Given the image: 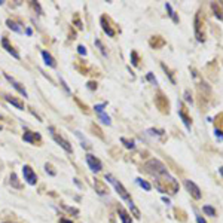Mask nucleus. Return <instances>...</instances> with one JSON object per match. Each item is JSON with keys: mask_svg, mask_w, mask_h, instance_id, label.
I'll list each match as a JSON object with an SVG mask.
<instances>
[{"mask_svg": "<svg viewBox=\"0 0 223 223\" xmlns=\"http://www.w3.org/2000/svg\"><path fill=\"white\" fill-rule=\"evenodd\" d=\"M106 180H107L109 183H112V186L116 189V192H118V195H119L120 198H122L124 201H126V204H128V207L131 208V211H132V214H134V217H135V219H140V211L137 210V207H135V204H134L132 198L130 196L128 190L124 188V184L120 183L119 180H116V178H114L112 174H106Z\"/></svg>", "mask_w": 223, "mask_h": 223, "instance_id": "obj_1", "label": "nucleus"}, {"mask_svg": "<svg viewBox=\"0 0 223 223\" xmlns=\"http://www.w3.org/2000/svg\"><path fill=\"white\" fill-rule=\"evenodd\" d=\"M155 188L158 189L159 192L162 194H170V195H174L178 192V183L177 180L174 177H171L168 173L165 174H161L158 177H155Z\"/></svg>", "mask_w": 223, "mask_h": 223, "instance_id": "obj_2", "label": "nucleus"}, {"mask_svg": "<svg viewBox=\"0 0 223 223\" xmlns=\"http://www.w3.org/2000/svg\"><path fill=\"white\" fill-rule=\"evenodd\" d=\"M144 170H146L150 176H153V177H158V176H161V174L168 173L165 165H164L159 159H149L147 162L144 164Z\"/></svg>", "mask_w": 223, "mask_h": 223, "instance_id": "obj_3", "label": "nucleus"}, {"mask_svg": "<svg viewBox=\"0 0 223 223\" xmlns=\"http://www.w3.org/2000/svg\"><path fill=\"white\" fill-rule=\"evenodd\" d=\"M195 37L198 42H204L205 40V23H204V17H202V11H198L195 15Z\"/></svg>", "mask_w": 223, "mask_h": 223, "instance_id": "obj_4", "label": "nucleus"}, {"mask_svg": "<svg viewBox=\"0 0 223 223\" xmlns=\"http://www.w3.org/2000/svg\"><path fill=\"white\" fill-rule=\"evenodd\" d=\"M155 106L159 109L161 113H168V112H170V103H168L167 97L162 92H158V94H156V97H155Z\"/></svg>", "mask_w": 223, "mask_h": 223, "instance_id": "obj_5", "label": "nucleus"}, {"mask_svg": "<svg viewBox=\"0 0 223 223\" xmlns=\"http://www.w3.org/2000/svg\"><path fill=\"white\" fill-rule=\"evenodd\" d=\"M48 130L51 131V135H52V138L55 140V143L60 144V146H61V147H63L64 150L67 152V153H72V152H73V149H72V144H70L69 141L66 140V138H63L61 135H58L57 132H55V130H54V126H49Z\"/></svg>", "mask_w": 223, "mask_h": 223, "instance_id": "obj_6", "label": "nucleus"}, {"mask_svg": "<svg viewBox=\"0 0 223 223\" xmlns=\"http://www.w3.org/2000/svg\"><path fill=\"white\" fill-rule=\"evenodd\" d=\"M23 176H24V180L29 184H31V186H35L37 183V176H36V173L33 171V168L30 165L23 167Z\"/></svg>", "mask_w": 223, "mask_h": 223, "instance_id": "obj_7", "label": "nucleus"}, {"mask_svg": "<svg viewBox=\"0 0 223 223\" xmlns=\"http://www.w3.org/2000/svg\"><path fill=\"white\" fill-rule=\"evenodd\" d=\"M100 23H101V27H103L104 33H107V36H110V37H114V36H116V30L113 29L112 21H110L109 17L103 15V17L100 18Z\"/></svg>", "mask_w": 223, "mask_h": 223, "instance_id": "obj_8", "label": "nucleus"}, {"mask_svg": "<svg viewBox=\"0 0 223 223\" xmlns=\"http://www.w3.org/2000/svg\"><path fill=\"white\" fill-rule=\"evenodd\" d=\"M86 164H88V167H89V168H91L94 173L101 171V168H103V164L100 162V159H98V158H95V156H94V155H91V153L86 155Z\"/></svg>", "mask_w": 223, "mask_h": 223, "instance_id": "obj_9", "label": "nucleus"}, {"mask_svg": "<svg viewBox=\"0 0 223 223\" xmlns=\"http://www.w3.org/2000/svg\"><path fill=\"white\" fill-rule=\"evenodd\" d=\"M178 116L182 118L184 126L190 131V128H192V119H190V116L188 114V110H186V107H184L183 103H178Z\"/></svg>", "mask_w": 223, "mask_h": 223, "instance_id": "obj_10", "label": "nucleus"}, {"mask_svg": "<svg viewBox=\"0 0 223 223\" xmlns=\"http://www.w3.org/2000/svg\"><path fill=\"white\" fill-rule=\"evenodd\" d=\"M184 186H186L188 192L192 195V196H194L195 199H201V196H202V194H201V189L198 188V186H196L194 182H190V180H184Z\"/></svg>", "mask_w": 223, "mask_h": 223, "instance_id": "obj_11", "label": "nucleus"}, {"mask_svg": "<svg viewBox=\"0 0 223 223\" xmlns=\"http://www.w3.org/2000/svg\"><path fill=\"white\" fill-rule=\"evenodd\" d=\"M23 138H24V141L31 143V144H36V143H40V141H42L40 134H37V132H31V131H25V132H24Z\"/></svg>", "mask_w": 223, "mask_h": 223, "instance_id": "obj_12", "label": "nucleus"}, {"mask_svg": "<svg viewBox=\"0 0 223 223\" xmlns=\"http://www.w3.org/2000/svg\"><path fill=\"white\" fill-rule=\"evenodd\" d=\"M5 77H6V79H8V80H9V82H11L12 85H13V88H15V89H17V91L19 92L21 95H24V97H29V94H27V91H25V88H24V86L21 85L19 82H17V80L13 79L12 76H9V74H8V73H5Z\"/></svg>", "mask_w": 223, "mask_h": 223, "instance_id": "obj_13", "label": "nucleus"}, {"mask_svg": "<svg viewBox=\"0 0 223 223\" xmlns=\"http://www.w3.org/2000/svg\"><path fill=\"white\" fill-rule=\"evenodd\" d=\"M2 45H3V48L6 49V52H8V54H11L13 58H17V60H19V58H21V57H19V54L15 51V48H13V46L9 43V40L6 39V37H3V39H2Z\"/></svg>", "mask_w": 223, "mask_h": 223, "instance_id": "obj_14", "label": "nucleus"}, {"mask_svg": "<svg viewBox=\"0 0 223 223\" xmlns=\"http://www.w3.org/2000/svg\"><path fill=\"white\" fill-rule=\"evenodd\" d=\"M211 9L219 19H223V2H213Z\"/></svg>", "mask_w": 223, "mask_h": 223, "instance_id": "obj_15", "label": "nucleus"}, {"mask_svg": "<svg viewBox=\"0 0 223 223\" xmlns=\"http://www.w3.org/2000/svg\"><path fill=\"white\" fill-rule=\"evenodd\" d=\"M149 45L152 46L153 49H159V48H162V46L165 45V40L162 39L161 36H153L152 39L149 40Z\"/></svg>", "mask_w": 223, "mask_h": 223, "instance_id": "obj_16", "label": "nucleus"}, {"mask_svg": "<svg viewBox=\"0 0 223 223\" xmlns=\"http://www.w3.org/2000/svg\"><path fill=\"white\" fill-rule=\"evenodd\" d=\"M94 186H95V192H97L98 195H106L107 194V186H106L101 180L95 178V180H94Z\"/></svg>", "mask_w": 223, "mask_h": 223, "instance_id": "obj_17", "label": "nucleus"}, {"mask_svg": "<svg viewBox=\"0 0 223 223\" xmlns=\"http://www.w3.org/2000/svg\"><path fill=\"white\" fill-rule=\"evenodd\" d=\"M42 57H43V60H45L46 66H49V67H52V69H55V67H57V63H55V60L52 58V55L49 54V52L42 51Z\"/></svg>", "mask_w": 223, "mask_h": 223, "instance_id": "obj_18", "label": "nucleus"}, {"mask_svg": "<svg viewBox=\"0 0 223 223\" xmlns=\"http://www.w3.org/2000/svg\"><path fill=\"white\" fill-rule=\"evenodd\" d=\"M118 213H119V219L122 220V223H132V219L128 213L124 210V207H118Z\"/></svg>", "mask_w": 223, "mask_h": 223, "instance_id": "obj_19", "label": "nucleus"}, {"mask_svg": "<svg viewBox=\"0 0 223 223\" xmlns=\"http://www.w3.org/2000/svg\"><path fill=\"white\" fill-rule=\"evenodd\" d=\"M5 100L8 101V103H11L12 106H15L17 109L24 110V103H23V101H19V100H17V98L11 97V95H5Z\"/></svg>", "mask_w": 223, "mask_h": 223, "instance_id": "obj_20", "label": "nucleus"}, {"mask_svg": "<svg viewBox=\"0 0 223 223\" xmlns=\"http://www.w3.org/2000/svg\"><path fill=\"white\" fill-rule=\"evenodd\" d=\"M6 24H8V27H9L11 30H13L15 33H21V27H19V24L15 23L13 19H8V21H6Z\"/></svg>", "mask_w": 223, "mask_h": 223, "instance_id": "obj_21", "label": "nucleus"}, {"mask_svg": "<svg viewBox=\"0 0 223 223\" xmlns=\"http://www.w3.org/2000/svg\"><path fill=\"white\" fill-rule=\"evenodd\" d=\"M165 8H167V11H168V15L173 18V21H174V23H178V18H177V15H176V12L173 11L171 5H170V3H167Z\"/></svg>", "mask_w": 223, "mask_h": 223, "instance_id": "obj_22", "label": "nucleus"}, {"mask_svg": "<svg viewBox=\"0 0 223 223\" xmlns=\"http://www.w3.org/2000/svg\"><path fill=\"white\" fill-rule=\"evenodd\" d=\"M137 183L140 184V186H141V188L144 189V190H150V189H152V186H150V183H147V182H146V180H143V178H137Z\"/></svg>", "mask_w": 223, "mask_h": 223, "instance_id": "obj_23", "label": "nucleus"}, {"mask_svg": "<svg viewBox=\"0 0 223 223\" xmlns=\"http://www.w3.org/2000/svg\"><path fill=\"white\" fill-rule=\"evenodd\" d=\"M202 210H204V213H205L207 216H211V217H214V216H216V210H214L213 207H210V205H204V208H202Z\"/></svg>", "mask_w": 223, "mask_h": 223, "instance_id": "obj_24", "label": "nucleus"}, {"mask_svg": "<svg viewBox=\"0 0 223 223\" xmlns=\"http://www.w3.org/2000/svg\"><path fill=\"white\" fill-rule=\"evenodd\" d=\"M11 184L13 186V188L21 189V184L18 183V177H17V174H13V173L11 174Z\"/></svg>", "mask_w": 223, "mask_h": 223, "instance_id": "obj_25", "label": "nucleus"}, {"mask_svg": "<svg viewBox=\"0 0 223 223\" xmlns=\"http://www.w3.org/2000/svg\"><path fill=\"white\" fill-rule=\"evenodd\" d=\"M120 141L124 143V146H125L126 149H134V141H132V140H128V138L122 137L120 138Z\"/></svg>", "mask_w": 223, "mask_h": 223, "instance_id": "obj_26", "label": "nucleus"}, {"mask_svg": "<svg viewBox=\"0 0 223 223\" xmlns=\"http://www.w3.org/2000/svg\"><path fill=\"white\" fill-rule=\"evenodd\" d=\"M138 61H140V58H138L137 52H135V51H132V52H131V63L134 64L135 67H137L138 64H140V63H138Z\"/></svg>", "mask_w": 223, "mask_h": 223, "instance_id": "obj_27", "label": "nucleus"}, {"mask_svg": "<svg viewBox=\"0 0 223 223\" xmlns=\"http://www.w3.org/2000/svg\"><path fill=\"white\" fill-rule=\"evenodd\" d=\"M98 116H100V119L103 120L104 124H107V125H110V124H112V122H110V118H109V116H107L106 113H104V112H101V113H98Z\"/></svg>", "mask_w": 223, "mask_h": 223, "instance_id": "obj_28", "label": "nucleus"}, {"mask_svg": "<svg viewBox=\"0 0 223 223\" xmlns=\"http://www.w3.org/2000/svg\"><path fill=\"white\" fill-rule=\"evenodd\" d=\"M95 45L100 48V51H101V54H103V55H107V52H106V48H104V45L101 43V40L97 39V40H95Z\"/></svg>", "mask_w": 223, "mask_h": 223, "instance_id": "obj_29", "label": "nucleus"}, {"mask_svg": "<svg viewBox=\"0 0 223 223\" xmlns=\"http://www.w3.org/2000/svg\"><path fill=\"white\" fill-rule=\"evenodd\" d=\"M91 128H92V131L95 132V134H97L98 137L101 138V140H104V135H103V134H101V131H100V128H98V126H95V125H92V126H91Z\"/></svg>", "mask_w": 223, "mask_h": 223, "instance_id": "obj_30", "label": "nucleus"}, {"mask_svg": "<svg viewBox=\"0 0 223 223\" xmlns=\"http://www.w3.org/2000/svg\"><path fill=\"white\" fill-rule=\"evenodd\" d=\"M161 66H162V69H164V70L167 72V73H168V76H170V79H171V82H173V83H176V80H174V76H173V73L170 72V70H168V67H167L165 64H161Z\"/></svg>", "mask_w": 223, "mask_h": 223, "instance_id": "obj_31", "label": "nucleus"}, {"mask_svg": "<svg viewBox=\"0 0 223 223\" xmlns=\"http://www.w3.org/2000/svg\"><path fill=\"white\" fill-rule=\"evenodd\" d=\"M45 168H46V173H49L51 176H55V174H57V173H55V170H52L54 167H52L51 164H46V165H45Z\"/></svg>", "mask_w": 223, "mask_h": 223, "instance_id": "obj_32", "label": "nucleus"}, {"mask_svg": "<svg viewBox=\"0 0 223 223\" xmlns=\"http://www.w3.org/2000/svg\"><path fill=\"white\" fill-rule=\"evenodd\" d=\"M77 52H79L80 55H86V48L83 45H79L77 46Z\"/></svg>", "mask_w": 223, "mask_h": 223, "instance_id": "obj_33", "label": "nucleus"}, {"mask_svg": "<svg viewBox=\"0 0 223 223\" xmlns=\"http://www.w3.org/2000/svg\"><path fill=\"white\" fill-rule=\"evenodd\" d=\"M184 100H186V101H189V103H192V95H190V92H189V91L184 92Z\"/></svg>", "mask_w": 223, "mask_h": 223, "instance_id": "obj_34", "label": "nucleus"}, {"mask_svg": "<svg viewBox=\"0 0 223 223\" xmlns=\"http://www.w3.org/2000/svg\"><path fill=\"white\" fill-rule=\"evenodd\" d=\"M147 79L150 80V82H152L153 85H156V83H158V82H156V79L153 77V74H152V73H147Z\"/></svg>", "mask_w": 223, "mask_h": 223, "instance_id": "obj_35", "label": "nucleus"}, {"mask_svg": "<svg viewBox=\"0 0 223 223\" xmlns=\"http://www.w3.org/2000/svg\"><path fill=\"white\" fill-rule=\"evenodd\" d=\"M88 88L89 89H97V82H88Z\"/></svg>", "mask_w": 223, "mask_h": 223, "instance_id": "obj_36", "label": "nucleus"}, {"mask_svg": "<svg viewBox=\"0 0 223 223\" xmlns=\"http://www.w3.org/2000/svg\"><path fill=\"white\" fill-rule=\"evenodd\" d=\"M196 222H198V223H207L204 219L201 217V216H196Z\"/></svg>", "mask_w": 223, "mask_h": 223, "instance_id": "obj_37", "label": "nucleus"}, {"mask_svg": "<svg viewBox=\"0 0 223 223\" xmlns=\"http://www.w3.org/2000/svg\"><path fill=\"white\" fill-rule=\"evenodd\" d=\"M162 201H164V202H165L167 205H168V204H170V199H168V198H165V196H162Z\"/></svg>", "mask_w": 223, "mask_h": 223, "instance_id": "obj_38", "label": "nucleus"}, {"mask_svg": "<svg viewBox=\"0 0 223 223\" xmlns=\"http://www.w3.org/2000/svg\"><path fill=\"white\" fill-rule=\"evenodd\" d=\"M60 223H72V222H70V220H67V219H61V220H60Z\"/></svg>", "mask_w": 223, "mask_h": 223, "instance_id": "obj_39", "label": "nucleus"}, {"mask_svg": "<svg viewBox=\"0 0 223 223\" xmlns=\"http://www.w3.org/2000/svg\"><path fill=\"white\" fill-rule=\"evenodd\" d=\"M219 173H220V176L223 177V167H220V168H219Z\"/></svg>", "mask_w": 223, "mask_h": 223, "instance_id": "obj_40", "label": "nucleus"}, {"mask_svg": "<svg viewBox=\"0 0 223 223\" xmlns=\"http://www.w3.org/2000/svg\"><path fill=\"white\" fill-rule=\"evenodd\" d=\"M2 223H15V222H9V220H6V222H2Z\"/></svg>", "mask_w": 223, "mask_h": 223, "instance_id": "obj_41", "label": "nucleus"}, {"mask_svg": "<svg viewBox=\"0 0 223 223\" xmlns=\"http://www.w3.org/2000/svg\"><path fill=\"white\" fill-rule=\"evenodd\" d=\"M0 5H3V2H2V0H0Z\"/></svg>", "mask_w": 223, "mask_h": 223, "instance_id": "obj_42", "label": "nucleus"}, {"mask_svg": "<svg viewBox=\"0 0 223 223\" xmlns=\"http://www.w3.org/2000/svg\"><path fill=\"white\" fill-rule=\"evenodd\" d=\"M0 131H2V125H0Z\"/></svg>", "mask_w": 223, "mask_h": 223, "instance_id": "obj_43", "label": "nucleus"}]
</instances>
